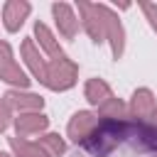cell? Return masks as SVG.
Wrapping results in <instances>:
<instances>
[{"label": "cell", "mask_w": 157, "mask_h": 157, "mask_svg": "<svg viewBox=\"0 0 157 157\" xmlns=\"http://www.w3.org/2000/svg\"><path fill=\"white\" fill-rule=\"evenodd\" d=\"M0 157H15V155H7V152H2V150H0Z\"/></svg>", "instance_id": "cell-21"}, {"label": "cell", "mask_w": 157, "mask_h": 157, "mask_svg": "<svg viewBox=\"0 0 157 157\" xmlns=\"http://www.w3.org/2000/svg\"><path fill=\"white\" fill-rule=\"evenodd\" d=\"M0 81L10 83L12 88H20V91H27L29 86V78L27 74L20 69V64L15 61V54H12V47L0 39Z\"/></svg>", "instance_id": "cell-4"}, {"label": "cell", "mask_w": 157, "mask_h": 157, "mask_svg": "<svg viewBox=\"0 0 157 157\" xmlns=\"http://www.w3.org/2000/svg\"><path fill=\"white\" fill-rule=\"evenodd\" d=\"M37 145H39L49 157H61V155L66 152V142H64V137H61L59 132H44V135L37 140Z\"/></svg>", "instance_id": "cell-16"}, {"label": "cell", "mask_w": 157, "mask_h": 157, "mask_svg": "<svg viewBox=\"0 0 157 157\" xmlns=\"http://www.w3.org/2000/svg\"><path fill=\"white\" fill-rule=\"evenodd\" d=\"M78 76V64L69 56L61 59H47V81L44 86L49 91H69L74 88Z\"/></svg>", "instance_id": "cell-2"}, {"label": "cell", "mask_w": 157, "mask_h": 157, "mask_svg": "<svg viewBox=\"0 0 157 157\" xmlns=\"http://www.w3.org/2000/svg\"><path fill=\"white\" fill-rule=\"evenodd\" d=\"M140 10L145 12V17H147L150 27L157 32V5H155V2H140Z\"/></svg>", "instance_id": "cell-18"}, {"label": "cell", "mask_w": 157, "mask_h": 157, "mask_svg": "<svg viewBox=\"0 0 157 157\" xmlns=\"http://www.w3.org/2000/svg\"><path fill=\"white\" fill-rule=\"evenodd\" d=\"M37 44H39V49L49 56V59H61V56H66V52L59 47V39L52 34V29L44 25V22H34V37H32Z\"/></svg>", "instance_id": "cell-13"}, {"label": "cell", "mask_w": 157, "mask_h": 157, "mask_svg": "<svg viewBox=\"0 0 157 157\" xmlns=\"http://www.w3.org/2000/svg\"><path fill=\"white\" fill-rule=\"evenodd\" d=\"M130 137V120H98V125L93 128L91 137L83 142V150L91 152L93 157H108L115 147H120L123 142H128Z\"/></svg>", "instance_id": "cell-1"}, {"label": "cell", "mask_w": 157, "mask_h": 157, "mask_svg": "<svg viewBox=\"0 0 157 157\" xmlns=\"http://www.w3.org/2000/svg\"><path fill=\"white\" fill-rule=\"evenodd\" d=\"M147 123H150V125H152V128L157 130V108H155V113L150 115V120H147Z\"/></svg>", "instance_id": "cell-20"}, {"label": "cell", "mask_w": 157, "mask_h": 157, "mask_svg": "<svg viewBox=\"0 0 157 157\" xmlns=\"http://www.w3.org/2000/svg\"><path fill=\"white\" fill-rule=\"evenodd\" d=\"M20 54H22L27 69L32 71V76H34L39 83H44V81H47V59H44V54L39 52V47L34 44L32 37L22 39V44H20Z\"/></svg>", "instance_id": "cell-8"}, {"label": "cell", "mask_w": 157, "mask_h": 157, "mask_svg": "<svg viewBox=\"0 0 157 157\" xmlns=\"http://www.w3.org/2000/svg\"><path fill=\"white\" fill-rule=\"evenodd\" d=\"M32 5L27 0H7L2 5V25L7 32H20V27L25 25V20L29 17Z\"/></svg>", "instance_id": "cell-11"}, {"label": "cell", "mask_w": 157, "mask_h": 157, "mask_svg": "<svg viewBox=\"0 0 157 157\" xmlns=\"http://www.w3.org/2000/svg\"><path fill=\"white\" fill-rule=\"evenodd\" d=\"M105 42H110L113 59H120L125 52V29L120 25V17L105 5Z\"/></svg>", "instance_id": "cell-12"}, {"label": "cell", "mask_w": 157, "mask_h": 157, "mask_svg": "<svg viewBox=\"0 0 157 157\" xmlns=\"http://www.w3.org/2000/svg\"><path fill=\"white\" fill-rule=\"evenodd\" d=\"M10 123H12V110L7 108L5 98H0V132H5L10 128Z\"/></svg>", "instance_id": "cell-19"}, {"label": "cell", "mask_w": 157, "mask_h": 157, "mask_svg": "<svg viewBox=\"0 0 157 157\" xmlns=\"http://www.w3.org/2000/svg\"><path fill=\"white\" fill-rule=\"evenodd\" d=\"M98 113H93V110H76L71 118H69V125H66V135H69V140L74 142V145H78V147H83V142L91 137V132H93V128L98 125Z\"/></svg>", "instance_id": "cell-5"}, {"label": "cell", "mask_w": 157, "mask_h": 157, "mask_svg": "<svg viewBox=\"0 0 157 157\" xmlns=\"http://www.w3.org/2000/svg\"><path fill=\"white\" fill-rule=\"evenodd\" d=\"M15 132L17 137H32V135H44L49 128V118L39 110V113H17L12 118Z\"/></svg>", "instance_id": "cell-7"}, {"label": "cell", "mask_w": 157, "mask_h": 157, "mask_svg": "<svg viewBox=\"0 0 157 157\" xmlns=\"http://www.w3.org/2000/svg\"><path fill=\"white\" fill-rule=\"evenodd\" d=\"M125 113H128V105L120 98H115V96L98 108V118H103V120H123Z\"/></svg>", "instance_id": "cell-17"}, {"label": "cell", "mask_w": 157, "mask_h": 157, "mask_svg": "<svg viewBox=\"0 0 157 157\" xmlns=\"http://www.w3.org/2000/svg\"><path fill=\"white\" fill-rule=\"evenodd\" d=\"M52 15H54V22H56L59 34H61L64 39H74L76 32H78V27H81L74 7H71L69 2H54V5H52Z\"/></svg>", "instance_id": "cell-10"}, {"label": "cell", "mask_w": 157, "mask_h": 157, "mask_svg": "<svg viewBox=\"0 0 157 157\" xmlns=\"http://www.w3.org/2000/svg\"><path fill=\"white\" fill-rule=\"evenodd\" d=\"M2 98H5L7 108L15 113H39L44 108V98L39 93H29V91H20V88H10Z\"/></svg>", "instance_id": "cell-6"}, {"label": "cell", "mask_w": 157, "mask_h": 157, "mask_svg": "<svg viewBox=\"0 0 157 157\" xmlns=\"http://www.w3.org/2000/svg\"><path fill=\"white\" fill-rule=\"evenodd\" d=\"M83 96H86V101L93 108H101L103 103H108L113 98V91H110V86L103 78H88L86 86H83Z\"/></svg>", "instance_id": "cell-14"}, {"label": "cell", "mask_w": 157, "mask_h": 157, "mask_svg": "<svg viewBox=\"0 0 157 157\" xmlns=\"http://www.w3.org/2000/svg\"><path fill=\"white\" fill-rule=\"evenodd\" d=\"M76 7H78V22L86 29V34L91 37V42H96V44L105 42V5L78 0Z\"/></svg>", "instance_id": "cell-3"}, {"label": "cell", "mask_w": 157, "mask_h": 157, "mask_svg": "<svg viewBox=\"0 0 157 157\" xmlns=\"http://www.w3.org/2000/svg\"><path fill=\"white\" fill-rule=\"evenodd\" d=\"M10 150H12V155L15 157H49L37 142H29V140H25V137H10Z\"/></svg>", "instance_id": "cell-15"}, {"label": "cell", "mask_w": 157, "mask_h": 157, "mask_svg": "<svg viewBox=\"0 0 157 157\" xmlns=\"http://www.w3.org/2000/svg\"><path fill=\"white\" fill-rule=\"evenodd\" d=\"M157 108V101H155V93L150 88H137L128 103V115L130 120H140V123H147L150 115L155 113Z\"/></svg>", "instance_id": "cell-9"}]
</instances>
